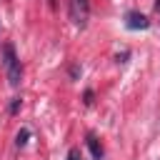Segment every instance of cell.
<instances>
[{
  "mask_svg": "<svg viewBox=\"0 0 160 160\" xmlns=\"http://www.w3.org/2000/svg\"><path fill=\"white\" fill-rule=\"evenodd\" d=\"M2 65H5V72H8V82L12 85V88H18L20 85V80H22V68H20V60H18V55H15V50L10 48V45H5V50H2Z\"/></svg>",
  "mask_w": 160,
  "mask_h": 160,
  "instance_id": "6da1fadb",
  "label": "cell"
},
{
  "mask_svg": "<svg viewBox=\"0 0 160 160\" xmlns=\"http://www.w3.org/2000/svg\"><path fill=\"white\" fill-rule=\"evenodd\" d=\"M68 12H70V20L75 28H85L90 20V2L88 0H70Z\"/></svg>",
  "mask_w": 160,
  "mask_h": 160,
  "instance_id": "7a4b0ae2",
  "label": "cell"
},
{
  "mask_svg": "<svg viewBox=\"0 0 160 160\" xmlns=\"http://www.w3.org/2000/svg\"><path fill=\"white\" fill-rule=\"evenodd\" d=\"M125 25H128L130 30H145L150 22H148V18H145L142 12H135V10H132V12L125 15Z\"/></svg>",
  "mask_w": 160,
  "mask_h": 160,
  "instance_id": "3957f363",
  "label": "cell"
},
{
  "mask_svg": "<svg viewBox=\"0 0 160 160\" xmlns=\"http://www.w3.org/2000/svg\"><path fill=\"white\" fill-rule=\"evenodd\" d=\"M88 145H90V150H92V158H100V155H102V145L98 142L95 135H88Z\"/></svg>",
  "mask_w": 160,
  "mask_h": 160,
  "instance_id": "277c9868",
  "label": "cell"
},
{
  "mask_svg": "<svg viewBox=\"0 0 160 160\" xmlns=\"http://www.w3.org/2000/svg\"><path fill=\"white\" fill-rule=\"evenodd\" d=\"M25 138H28V130H22V132H18V145H25Z\"/></svg>",
  "mask_w": 160,
  "mask_h": 160,
  "instance_id": "5b68a950",
  "label": "cell"
},
{
  "mask_svg": "<svg viewBox=\"0 0 160 160\" xmlns=\"http://www.w3.org/2000/svg\"><path fill=\"white\" fill-rule=\"evenodd\" d=\"M68 160H80V150H75V148H72V150L68 152Z\"/></svg>",
  "mask_w": 160,
  "mask_h": 160,
  "instance_id": "8992f818",
  "label": "cell"
}]
</instances>
